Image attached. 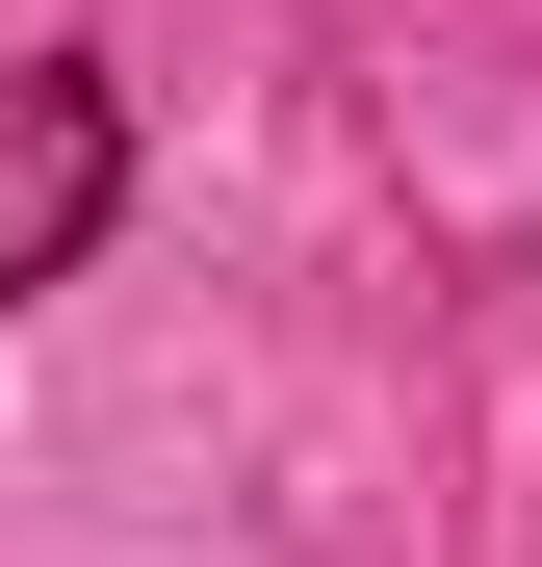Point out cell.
<instances>
[{"label":"cell","mask_w":542,"mask_h":567,"mask_svg":"<svg viewBox=\"0 0 542 567\" xmlns=\"http://www.w3.org/2000/svg\"><path fill=\"white\" fill-rule=\"evenodd\" d=\"M104 207H130V104L78 52H0V310L104 258Z\"/></svg>","instance_id":"obj_1"}]
</instances>
